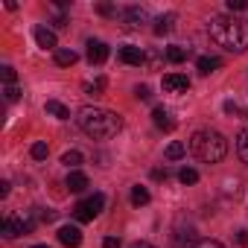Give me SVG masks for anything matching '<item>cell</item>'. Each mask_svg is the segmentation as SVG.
<instances>
[{"label":"cell","instance_id":"1","mask_svg":"<svg viewBox=\"0 0 248 248\" xmlns=\"http://www.w3.org/2000/svg\"><path fill=\"white\" fill-rule=\"evenodd\" d=\"M207 30H210V38L222 50H228V53H245L248 50V21L216 15Z\"/></svg>","mask_w":248,"mask_h":248},{"label":"cell","instance_id":"2","mask_svg":"<svg viewBox=\"0 0 248 248\" xmlns=\"http://www.w3.org/2000/svg\"><path fill=\"white\" fill-rule=\"evenodd\" d=\"M76 120H79V129H82L85 135L96 138V140L114 138V135L120 132V126H123L120 114H114V111H108V108H91V105L82 108Z\"/></svg>","mask_w":248,"mask_h":248},{"label":"cell","instance_id":"3","mask_svg":"<svg viewBox=\"0 0 248 248\" xmlns=\"http://www.w3.org/2000/svg\"><path fill=\"white\" fill-rule=\"evenodd\" d=\"M190 149H193V155H196L202 164H219V161L228 155V140H225L219 132H213V129H202V132L193 135Z\"/></svg>","mask_w":248,"mask_h":248},{"label":"cell","instance_id":"4","mask_svg":"<svg viewBox=\"0 0 248 248\" xmlns=\"http://www.w3.org/2000/svg\"><path fill=\"white\" fill-rule=\"evenodd\" d=\"M102 207H105V196L102 193H93V196H88L85 202H79L73 207V216H76V222H93L102 213Z\"/></svg>","mask_w":248,"mask_h":248},{"label":"cell","instance_id":"5","mask_svg":"<svg viewBox=\"0 0 248 248\" xmlns=\"http://www.w3.org/2000/svg\"><path fill=\"white\" fill-rule=\"evenodd\" d=\"M117 59H120L123 64H132V67H140V64L146 62V53H143L140 47H132V44H126V47H120Z\"/></svg>","mask_w":248,"mask_h":248},{"label":"cell","instance_id":"6","mask_svg":"<svg viewBox=\"0 0 248 248\" xmlns=\"http://www.w3.org/2000/svg\"><path fill=\"white\" fill-rule=\"evenodd\" d=\"M190 88V79L184 73H167L164 76V91L167 93H184Z\"/></svg>","mask_w":248,"mask_h":248},{"label":"cell","instance_id":"7","mask_svg":"<svg viewBox=\"0 0 248 248\" xmlns=\"http://www.w3.org/2000/svg\"><path fill=\"white\" fill-rule=\"evenodd\" d=\"M59 239H62L67 248H79V245H82V231H79L76 225H64V228H59Z\"/></svg>","mask_w":248,"mask_h":248},{"label":"cell","instance_id":"8","mask_svg":"<svg viewBox=\"0 0 248 248\" xmlns=\"http://www.w3.org/2000/svg\"><path fill=\"white\" fill-rule=\"evenodd\" d=\"M0 233H3L6 239H15V236H21L24 233V225H21V219L12 213V216H6L3 222H0Z\"/></svg>","mask_w":248,"mask_h":248},{"label":"cell","instance_id":"9","mask_svg":"<svg viewBox=\"0 0 248 248\" xmlns=\"http://www.w3.org/2000/svg\"><path fill=\"white\" fill-rule=\"evenodd\" d=\"M105 59H108V47H105L102 41L91 38V41H88V62H91V64H102Z\"/></svg>","mask_w":248,"mask_h":248},{"label":"cell","instance_id":"10","mask_svg":"<svg viewBox=\"0 0 248 248\" xmlns=\"http://www.w3.org/2000/svg\"><path fill=\"white\" fill-rule=\"evenodd\" d=\"M152 123H155L161 132H172V129H175V120H172V117H170V111H167V108H161V105L152 111Z\"/></svg>","mask_w":248,"mask_h":248},{"label":"cell","instance_id":"11","mask_svg":"<svg viewBox=\"0 0 248 248\" xmlns=\"http://www.w3.org/2000/svg\"><path fill=\"white\" fill-rule=\"evenodd\" d=\"M123 21H126L129 30H138V27L146 21V9H140V6H129L126 12H123Z\"/></svg>","mask_w":248,"mask_h":248},{"label":"cell","instance_id":"12","mask_svg":"<svg viewBox=\"0 0 248 248\" xmlns=\"http://www.w3.org/2000/svg\"><path fill=\"white\" fill-rule=\"evenodd\" d=\"M32 35H35L38 47H44V50H56V32H53V30H47V27H35Z\"/></svg>","mask_w":248,"mask_h":248},{"label":"cell","instance_id":"13","mask_svg":"<svg viewBox=\"0 0 248 248\" xmlns=\"http://www.w3.org/2000/svg\"><path fill=\"white\" fill-rule=\"evenodd\" d=\"M88 184H91V181H88V175H85V172H79V170H73V172L67 175V190H70V193H85V190H88Z\"/></svg>","mask_w":248,"mask_h":248},{"label":"cell","instance_id":"14","mask_svg":"<svg viewBox=\"0 0 248 248\" xmlns=\"http://www.w3.org/2000/svg\"><path fill=\"white\" fill-rule=\"evenodd\" d=\"M44 111H47L50 117H56V120H70V108H67V105H62L59 99H47Z\"/></svg>","mask_w":248,"mask_h":248},{"label":"cell","instance_id":"15","mask_svg":"<svg viewBox=\"0 0 248 248\" xmlns=\"http://www.w3.org/2000/svg\"><path fill=\"white\" fill-rule=\"evenodd\" d=\"M76 62H79L76 50H67V47L56 50V64H62V67H70V64H76Z\"/></svg>","mask_w":248,"mask_h":248},{"label":"cell","instance_id":"16","mask_svg":"<svg viewBox=\"0 0 248 248\" xmlns=\"http://www.w3.org/2000/svg\"><path fill=\"white\" fill-rule=\"evenodd\" d=\"M219 64H222V62H219L216 56H202V59L196 62V67H199V73H204V76H207V73H213V70H216Z\"/></svg>","mask_w":248,"mask_h":248},{"label":"cell","instance_id":"17","mask_svg":"<svg viewBox=\"0 0 248 248\" xmlns=\"http://www.w3.org/2000/svg\"><path fill=\"white\" fill-rule=\"evenodd\" d=\"M82 161H85V158H82V152H79V149H70V152H64V155H62V164H64L70 172H73Z\"/></svg>","mask_w":248,"mask_h":248},{"label":"cell","instance_id":"18","mask_svg":"<svg viewBox=\"0 0 248 248\" xmlns=\"http://www.w3.org/2000/svg\"><path fill=\"white\" fill-rule=\"evenodd\" d=\"M132 204L135 207H143V204H149V190L146 187H132Z\"/></svg>","mask_w":248,"mask_h":248},{"label":"cell","instance_id":"19","mask_svg":"<svg viewBox=\"0 0 248 248\" xmlns=\"http://www.w3.org/2000/svg\"><path fill=\"white\" fill-rule=\"evenodd\" d=\"M172 24H175V15H161V18H158V27H155V35L172 32Z\"/></svg>","mask_w":248,"mask_h":248},{"label":"cell","instance_id":"20","mask_svg":"<svg viewBox=\"0 0 248 248\" xmlns=\"http://www.w3.org/2000/svg\"><path fill=\"white\" fill-rule=\"evenodd\" d=\"M167 59H170L172 64H181V62L187 59V50L178 47V44H172V47H167Z\"/></svg>","mask_w":248,"mask_h":248},{"label":"cell","instance_id":"21","mask_svg":"<svg viewBox=\"0 0 248 248\" xmlns=\"http://www.w3.org/2000/svg\"><path fill=\"white\" fill-rule=\"evenodd\" d=\"M236 152H239V158L248 164V129L239 132V138H236Z\"/></svg>","mask_w":248,"mask_h":248},{"label":"cell","instance_id":"22","mask_svg":"<svg viewBox=\"0 0 248 248\" xmlns=\"http://www.w3.org/2000/svg\"><path fill=\"white\" fill-rule=\"evenodd\" d=\"M85 91H88L91 96H99V93L105 91V76H96L93 82H85Z\"/></svg>","mask_w":248,"mask_h":248},{"label":"cell","instance_id":"23","mask_svg":"<svg viewBox=\"0 0 248 248\" xmlns=\"http://www.w3.org/2000/svg\"><path fill=\"white\" fill-rule=\"evenodd\" d=\"M184 152H187L184 143H170L167 146V161H178V158H184Z\"/></svg>","mask_w":248,"mask_h":248},{"label":"cell","instance_id":"24","mask_svg":"<svg viewBox=\"0 0 248 248\" xmlns=\"http://www.w3.org/2000/svg\"><path fill=\"white\" fill-rule=\"evenodd\" d=\"M178 181H181V184H196V181H199V172L190 170V167H184V170L178 172Z\"/></svg>","mask_w":248,"mask_h":248},{"label":"cell","instance_id":"25","mask_svg":"<svg viewBox=\"0 0 248 248\" xmlns=\"http://www.w3.org/2000/svg\"><path fill=\"white\" fill-rule=\"evenodd\" d=\"M47 152H50V149H47V143H32V149H30V155H32L35 161H44V158H47Z\"/></svg>","mask_w":248,"mask_h":248},{"label":"cell","instance_id":"26","mask_svg":"<svg viewBox=\"0 0 248 248\" xmlns=\"http://www.w3.org/2000/svg\"><path fill=\"white\" fill-rule=\"evenodd\" d=\"M225 111H228V114H236V117H245L242 105H239V102H233V99H228V102H225Z\"/></svg>","mask_w":248,"mask_h":248},{"label":"cell","instance_id":"27","mask_svg":"<svg viewBox=\"0 0 248 248\" xmlns=\"http://www.w3.org/2000/svg\"><path fill=\"white\" fill-rule=\"evenodd\" d=\"M193 248H225L222 242H216V239H196L193 242Z\"/></svg>","mask_w":248,"mask_h":248},{"label":"cell","instance_id":"28","mask_svg":"<svg viewBox=\"0 0 248 248\" xmlns=\"http://www.w3.org/2000/svg\"><path fill=\"white\" fill-rule=\"evenodd\" d=\"M3 93H6V99H9V102H18V99H21V88H15V85H6V91H3Z\"/></svg>","mask_w":248,"mask_h":248},{"label":"cell","instance_id":"29","mask_svg":"<svg viewBox=\"0 0 248 248\" xmlns=\"http://www.w3.org/2000/svg\"><path fill=\"white\" fill-rule=\"evenodd\" d=\"M228 9H231V12H245L248 3H245V0H228Z\"/></svg>","mask_w":248,"mask_h":248},{"label":"cell","instance_id":"30","mask_svg":"<svg viewBox=\"0 0 248 248\" xmlns=\"http://www.w3.org/2000/svg\"><path fill=\"white\" fill-rule=\"evenodd\" d=\"M15 79H18L15 67H9V64H6V67H3V82H6V85H15Z\"/></svg>","mask_w":248,"mask_h":248},{"label":"cell","instance_id":"31","mask_svg":"<svg viewBox=\"0 0 248 248\" xmlns=\"http://www.w3.org/2000/svg\"><path fill=\"white\" fill-rule=\"evenodd\" d=\"M135 96H138V99H149L152 93H149V88H146V85H138V88H135Z\"/></svg>","mask_w":248,"mask_h":248},{"label":"cell","instance_id":"32","mask_svg":"<svg viewBox=\"0 0 248 248\" xmlns=\"http://www.w3.org/2000/svg\"><path fill=\"white\" fill-rule=\"evenodd\" d=\"M152 178H155V181H167V178H170V170H167V167H164V170H152Z\"/></svg>","mask_w":248,"mask_h":248},{"label":"cell","instance_id":"33","mask_svg":"<svg viewBox=\"0 0 248 248\" xmlns=\"http://www.w3.org/2000/svg\"><path fill=\"white\" fill-rule=\"evenodd\" d=\"M102 248H120V239L117 236H105L102 239Z\"/></svg>","mask_w":248,"mask_h":248},{"label":"cell","instance_id":"34","mask_svg":"<svg viewBox=\"0 0 248 248\" xmlns=\"http://www.w3.org/2000/svg\"><path fill=\"white\" fill-rule=\"evenodd\" d=\"M38 216H41V222H53V219H56V210H50V207H47V210H41Z\"/></svg>","mask_w":248,"mask_h":248},{"label":"cell","instance_id":"35","mask_svg":"<svg viewBox=\"0 0 248 248\" xmlns=\"http://www.w3.org/2000/svg\"><path fill=\"white\" fill-rule=\"evenodd\" d=\"M236 242H239V245H248V228H242V231L236 233Z\"/></svg>","mask_w":248,"mask_h":248},{"label":"cell","instance_id":"36","mask_svg":"<svg viewBox=\"0 0 248 248\" xmlns=\"http://www.w3.org/2000/svg\"><path fill=\"white\" fill-rule=\"evenodd\" d=\"M99 15H114V6H108V3H99V9H96Z\"/></svg>","mask_w":248,"mask_h":248},{"label":"cell","instance_id":"37","mask_svg":"<svg viewBox=\"0 0 248 248\" xmlns=\"http://www.w3.org/2000/svg\"><path fill=\"white\" fill-rule=\"evenodd\" d=\"M9 187H12V184H9V181H0V196H3V199H6V196H9Z\"/></svg>","mask_w":248,"mask_h":248},{"label":"cell","instance_id":"38","mask_svg":"<svg viewBox=\"0 0 248 248\" xmlns=\"http://www.w3.org/2000/svg\"><path fill=\"white\" fill-rule=\"evenodd\" d=\"M132 248H155V245H152V242H135Z\"/></svg>","mask_w":248,"mask_h":248},{"label":"cell","instance_id":"39","mask_svg":"<svg viewBox=\"0 0 248 248\" xmlns=\"http://www.w3.org/2000/svg\"><path fill=\"white\" fill-rule=\"evenodd\" d=\"M32 248H50V245H32Z\"/></svg>","mask_w":248,"mask_h":248}]
</instances>
